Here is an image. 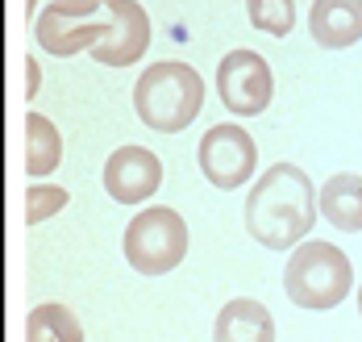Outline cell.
<instances>
[{"mask_svg":"<svg viewBox=\"0 0 362 342\" xmlns=\"http://www.w3.org/2000/svg\"><path fill=\"white\" fill-rule=\"evenodd\" d=\"M321 200L304 167L275 163L250 184L246 196V229L267 251H296L317 226Z\"/></svg>","mask_w":362,"mask_h":342,"instance_id":"6da1fadb","label":"cell"},{"mask_svg":"<svg viewBox=\"0 0 362 342\" xmlns=\"http://www.w3.org/2000/svg\"><path fill=\"white\" fill-rule=\"evenodd\" d=\"M204 105V79L192 63L163 59L150 63L134 84V109L138 121L154 134H183Z\"/></svg>","mask_w":362,"mask_h":342,"instance_id":"7a4b0ae2","label":"cell"},{"mask_svg":"<svg viewBox=\"0 0 362 342\" xmlns=\"http://www.w3.org/2000/svg\"><path fill=\"white\" fill-rule=\"evenodd\" d=\"M354 288L350 255L333 242H300L284 267V292L300 309H337Z\"/></svg>","mask_w":362,"mask_h":342,"instance_id":"3957f363","label":"cell"},{"mask_svg":"<svg viewBox=\"0 0 362 342\" xmlns=\"http://www.w3.org/2000/svg\"><path fill=\"white\" fill-rule=\"evenodd\" d=\"M121 251H125V259H129L134 271H142V275H167L187 255V222L175 209H167V205H150V209L129 217L125 238H121Z\"/></svg>","mask_w":362,"mask_h":342,"instance_id":"277c9868","label":"cell"},{"mask_svg":"<svg viewBox=\"0 0 362 342\" xmlns=\"http://www.w3.org/2000/svg\"><path fill=\"white\" fill-rule=\"evenodd\" d=\"M200 171L213 188L229 192V188H246L258 167V147H254L250 130H242L238 121H225L204 130L200 138Z\"/></svg>","mask_w":362,"mask_h":342,"instance_id":"5b68a950","label":"cell"},{"mask_svg":"<svg viewBox=\"0 0 362 342\" xmlns=\"http://www.w3.org/2000/svg\"><path fill=\"white\" fill-rule=\"evenodd\" d=\"M217 96L233 117H258L275 101V76L258 50H229L217 67Z\"/></svg>","mask_w":362,"mask_h":342,"instance_id":"8992f818","label":"cell"},{"mask_svg":"<svg viewBox=\"0 0 362 342\" xmlns=\"http://www.w3.org/2000/svg\"><path fill=\"white\" fill-rule=\"evenodd\" d=\"M112 17V30L109 38H100L88 55L105 67H129L138 63L146 50H150V17L138 0H109L105 4Z\"/></svg>","mask_w":362,"mask_h":342,"instance_id":"52a82bcc","label":"cell"},{"mask_svg":"<svg viewBox=\"0 0 362 342\" xmlns=\"http://www.w3.org/2000/svg\"><path fill=\"white\" fill-rule=\"evenodd\" d=\"M163 188V159L146 147H121L105 163V192L117 205H142Z\"/></svg>","mask_w":362,"mask_h":342,"instance_id":"ba28073f","label":"cell"},{"mask_svg":"<svg viewBox=\"0 0 362 342\" xmlns=\"http://www.w3.org/2000/svg\"><path fill=\"white\" fill-rule=\"evenodd\" d=\"M112 21H88V17H63L50 4L42 8V17H34V38L46 55L54 59H71L79 50H92L100 38H109Z\"/></svg>","mask_w":362,"mask_h":342,"instance_id":"9c48e42d","label":"cell"},{"mask_svg":"<svg viewBox=\"0 0 362 342\" xmlns=\"http://www.w3.org/2000/svg\"><path fill=\"white\" fill-rule=\"evenodd\" d=\"M308 34L325 50H346L362 38V0H313Z\"/></svg>","mask_w":362,"mask_h":342,"instance_id":"30bf717a","label":"cell"},{"mask_svg":"<svg viewBox=\"0 0 362 342\" xmlns=\"http://www.w3.org/2000/svg\"><path fill=\"white\" fill-rule=\"evenodd\" d=\"M213 342H275V321L267 304L250 301V297H233L221 304Z\"/></svg>","mask_w":362,"mask_h":342,"instance_id":"8fae6325","label":"cell"},{"mask_svg":"<svg viewBox=\"0 0 362 342\" xmlns=\"http://www.w3.org/2000/svg\"><path fill=\"white\" fill-rule=\"evenodd\" d=\"M317 200H321V217L333 229H341V234L362 229V176H354V171L329 176L317 192Z\"/></svg>","mask_w":362,"mask_h":342,"instance_id":"7c38bea8","label":"cell"},{"mask_svg":"<svg viewBox=\"0 0 362 342\" xmlns=\"http://www.w3.org/2000/svg\"><path fill=\"white\" fill-rule=\"evenodd\" d=\"M59 163H63V138H59L54 121L42 117V113H30L25 117V171L34 180H42Z\"/></svg>","mask_w":362,"mask_h":342,"instance_id":"4fadbf2b","label":"cell"},{"mask_svg":"<svg viewBox=\"0 0 362 342\" xmlns=\"http://www.w3.org/2000/svg\"><path fill=\"white\" fill-rule=\"evenodd\" d=\"M25 342H83V321L67 304H37L25 321Z\"/></svg>","mask_w":362,"mask_h":342,"instance_id":"5bb4252c","label":"cell"},{"mask_svg":"<svg viewBox=\"0 0 362 342\" xmlns=\"http://www.w3.org/2000/svg\"><path fill=\"white\" fill-rule=\"evenodd\" d=\"M250 25L271 34V38H288L296 30V0H246Z\"/></svg>","mask_w":362,"mask_h":342,"instance_id":"9a60e30c","label":"cell"},{"mask_svg":"<svg viewBox=\"0 0 362 342\" xmlns=\"http://www.w3.org/2000/svg\"><path fill=\"white\" fill-rule=\"evenodd\" d=\"M67 200H71V192L59 188V184H30V188H25V222L37 226V222H46V217L63 213Z\"/></svg>","mask_w":362,"mask_h":342,"instance_id":"2e32d148","label":"cell"},{"mask_svg":"<svg viewBox=\"0 0 362 342\" xmlns=\"http://www.w3.org/2000/svg\"><path fill=\"white\" fill-rule=\"evenodd\" d=\"M100 4H109V0H50V8L63 17H92Z\"/></svg>","mask_w":362,"mask_h":342,"instance_id":"e0dca14e","label":"cell"},{"mask_svg":"<svg viewBox=\"0 0 362 342\" xmlns=\"http://www.w3.org/2000/svg\"><path fill=\"white\" fill-rule=\"evenodd\" d=\"M25 96H37V88H42V72H37V59H25Z\"/></svg>","mask_w":362,"mask_h":342,"instance_id":"ac0fdd59","label":"cell"},{"mask_svg":"<svg viewBox=\"0 0 362 342\" xmlns=\"http://www.w3.org/2000/svg\"><path fill=\"white\" fill-rule=\"evenodd\" d=\"M358 313H362V284H358Z\"/></svg>","mask_w":362,"mask_h":342,"instance_id":"d6986e66","label":"cell"}]
</instances>
